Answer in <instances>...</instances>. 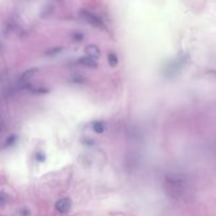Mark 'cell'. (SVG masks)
Instances as JSON below:
<instances>
[{
	"label": "cell",
	"instance_id": "cell-2",
	"mask_svg": "<svg viewBox=\"0 0 216 216\" xmlns=\"http://www.w3.org/2000/svg\"><path fill=\"white\" fill-rule=\"evenodd\" d=\"M79 15H80V17L86 21V22H88L92 26H94V28L105 29V23H103V21L101 20L97 15H95L94 13L83 9V10L79 11Z\"/></svg>",
	"mask_w": 216,
	"mask_h": 216
},
{
	"label": "cell",
	"instance_id": "cell-4",
	"mask_svg": "<svg viewBox=\"0 0 216 216\" xmlns=\"http://www.w3.org/2000/svg\"><path fill=\"white\" fill-rule=\"evenodd\" d=\"M78 65H80L82 66H86V68H90V69H96L98 66V63L94 58L89 57V56H83V57H79L78 60H77Z\"/></svg>",
	"mask_w": 216,
	"mask_h": 216
},
{
	"label": "cell",
	"instance_id": "cell-1",
	"mask_svg": "<svg viewBox=\"0 0 216 216\" xmlns=\"http://www.w3.org/2000/svg\"><path fill=\"white\" fill-rule=\"evenodd\" d=\"M164 188L167 193L172 197H178L186 188V179L181 174L169 173L164 176Z\"/></svg>",
	"mask_w": 216,
	"mask_h": 216
},
{
	"label": "cell",
	"instance_id": "cell-11",
	"mask_svg": "<svg viewBox=\"0 0 216 216\" xmlns=\"http://www.w3.org/2000/svg\"><path fill=\"white\" fill-rule=\"evenodd\" d=\"M55 50H52V51H47V55H52V54H56V53H58V52H60L61 50V47H54Z\"/></svg>",
	"mask_w": 216,
	"mask_h": 216
},
{
	"label": "cell",
	"instance_id": "cell-8",
	"mask_svg": "<svg viewBox=\"0 0 216 216\" xmlns=\"http://www.w3.org/2000/svg\"><path fill=\"white\" fill-rule=\"evenodd\" d=\"M71 38L73 41H76V42H80L83 40L84 38V35L79 31H74L73 33L71 34Z\"/></svg>",
	"mask_w": 216,
	"mask_h": 216
},
{
	"label": "cell",
	"instance_id": "cell-5",
	"mask_svg": "<svg viewBox=\"0 0 216 216\" xmlns=\"http://www.w3.org/2000/svg\"><path fill=\"white\" fill-rule=\"evenodd\" d=\"M84 52H86L87 56L94 58V59L99 58V56H100V50L96 44H88L87 47H84Z\"/></svg>",
	"mask_w": 216,
	"mask_h": 216
},
{
	"label": "cell",
	"instance_id": "cell-10",
	"mask_svg": "<svg viewBox=\"0 0 216 216\" xmlns=\"http://www.w3.org/2000/svg\"><path fill=\"white\" fill-rule=\"evenodd\" d=\"M7 195L3 193V192H0V208L4 207L5 205H7Z\"/></svg>",
	"mask_w": 216,
	"mask_h": 216
},
{
	"label": "cell",
	"instance_id": "cell-7",
	"mask_svg": "<svg viewBox=\"0 0 216 216\" xmlns=\"http://www.w3.org/2000/svg\"><path fill=\"white\" fill-rule=\"evenodd\" d=\"M108 62L112 68H115L118 65V57L114 53H109L108 54Z\"/></svg>",
	"mask_w": 216,
	"mask_h": 216
},
{
	"label": "cell",
	"instance_id": "cell-9",
	"mask_svg": "<svg viewBox=\"0 0 216 216\" xmlns=\"http://www.w3.org/2000/svg\"><path fill=\"white\" fill-rule=\"evenodd\" d=\"M93 131L96 133V134H102L103 131H105V127H103L102 122L96 121L93 124Z\"/></svg>",
	"mask_w": 216,
	"mask_h": 216
},
{
	"label": "cell",
	"instance_id": "cell-3",
	"mask_svg": "<svg viewBox=\"0 0 216 216\" xmlns=\"http://www.w3.org/2000/svg\"><path fill=\"white\" fill-rule=\"evenodd\" d=\"M71 208H72V200L70 198H68V197L59 199L55 204V209L60 214H68L70 212Z\"/></svg>",
	"mask_w": 216,
	"mask_h": 216
},
{
	"label": "cell",
	"instance_id": "cell-6",
	"mask_svg": "<svg viewBox=\"0 0 216 216\" xmlns=\"http://www.w3.org/2000/svg\"><path fill=\"white\" fill-rule=\"evenodd\" d=\"M38 71L39 70L37 68H32V69H29V70L25 71L20 75L19 82H20V83H23V82H26L28 80H30L32 77H34L37 73H38Z\"/></svg>",
	"mask_w": 216,
	"mask_h": 216
}]
</instances>
